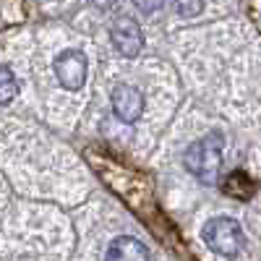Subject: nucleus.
Returning <instances> with one entry per match:
<instances>
[{
  "instance_id": "obj_6",
  "label": "nucleus",
  "mask_w": 261,
  "mask_h": 261,
  "mask_svg": "<svg viewBox=\"0 0 261 261\" xmlns=\"http://www.w3.org/2000/svg\"><path fill=\"white\" fill-rule=\"evenodd\" d=\"M105 261H149V251L141 241H136V238L120 235L107 246Z\"/></svg>"
},
{
  "instance_id": "obj_5",
  "label": "nucleus",
  "mask_w": 261,
  "mask_h": 261,
  "mask_svg": "<svg viewBox=\"0 0 261 261\" xmlns=\"http://www.w3.org/2000/svg\"><path fill=\"white\" fill-rule=\"evenodd\" d=\"M113 113L123 123H136L144 113V94L130 84H118L113 89Z\"/></svg>"
},
{
  "instance_id": "obj_3",
  "label": "nucleus",
  "mask_w": 261,
  "mask_h": 261,
  "mask_svg": "<svg viewBox=\"0 0 261 261\" xmlns=\"http://www.w3.org/2000/svg\"><path fill=\"white\" fill-rule=\"evenodd\" d=\"M55 79L63 89H81L86 81V58L79 50H65L55 58Z\"/></svg>"
},
{
  "instance_id": "obj_9",
  "label": "nucleus",
  "mask_w": 261,
  "mask_h": 261,
  "mask_svg": "<svg viewBox=\"0 0 261 261\" xmlns=\"http://www.w3.org/2000/svg\"><path fill=\"white\" fill-rule=\"evenodd\" d=\"M172 8H175L178 16L191 18V16H199L204 8V0H172Z\"/></svg>"
},
{
  "instance_id": "obj_1",
  "label": "nucleus",
  "mask_w": 261,
  "mask_h": 261,
  "mask_svg": "<svg viewBox=\"0 0 261 261\" xmlns=\"http://www.w3.org/2000/svg\"><path fill=\"white\" fill-rule=\"evenodd\" d=\"M222 151H225V136L214 130V134H206L204 139L193 141L186 149L183 162H186L188 172H193L199 180L214 183L222 170Z\"/></svg>"
},
{
  "instance_id": "obj_7",
  "label": "nucleus",
  "mask_w": 261,
  "mask_h": 261,
  "mask_svg": "<svg viewBox=\"0 0 261 261\" xmlns=\"http://www.w3.org/2000/svg\"><path fill=\"white\" fill-rule=\"evenodd\" d=\"M222 191L230 196V199H238V201H248L251 196L256 193V183L246 175L243 170H232L230 175L222 180Z\"/></svg>"
},
{
  "instance_id": "obj_4",
  "label": "nucleus",
  "mask_w": 261,
  "mask_h": 261,
  "mask_svg": "<svg viewBox=\"0 0 261 261\" xmlns=\"http://www.w3.org/2000/svg\"><path fill=\"white\" fill-rule=\"evenodd\" d=\"M113 45L123 58H136L144 47V34L141 27L130 16H118L113 24Z\"/></svg>"
},
{
  "instance_id": "obj_10",
  "label": "nucleus",
  "mask_w": 261,
  "mask_h": 261,
  "mask_svg": "<svg viewBox=\"0 0 261 261\" xmlns=\"http://www.w3.org/2000/svg\"><path fill=\"white\" fill-rule=\"evenodd\" d=\"M162 3H165V0H134V6H136L141 13H146V16L157 13V11L162 8Z\"/></svg>"
},
{
  "instance_id": "obj_8",
  "label": "nucleus",
  "mask_w": 261,
  "mask_h": 261,
  "mask_svg": "<svg viewBox=\"0 0 261 261\" xmlns=\"http://www.w3.org/2000/svg\"><path fill=\"white\" fill-rule=\"evenodd\" d=\"M16 94H18V79L13 76L8 65H0V105L11 102Z\"/></svg>"
},
{
  "instance_id": "obj_2",
  "label": "nucleus",
  "mask_w": 261,
  "mask_h": 261,
  "mask_svg": "<svg viewBox=\"0 0 261 261\" xmlns=\"http://www.w3.org/2000/svg\"><path fill=\"white\" fill-rule=\"evenodd\" d=\"M201 238L209 246V251H214L217 256H227V258L241 253L243 243H246L243 227L232 217H214V220H209L201 227Z\"/></svg>"
}]
</instances>
